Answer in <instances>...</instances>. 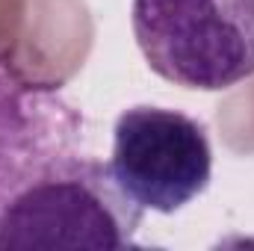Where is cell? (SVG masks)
<instances>
[{"label": "cell", "instance_id": "obj_3", "mask_svg": "<svg viewBox=\"0 0 254 251\" xmlns=\"http://www.w3.org/2000/svg\"><path fill=\"white\" fill-rule=\"evenodd\" d=\"M110 172L142 210L178 213L210 187L213 148L207 127L178 110L130 107L113 127Z\"/></svg>", "mask_w": 254, "mask_h": 251}, {"label": "cell", "instance_id": "obj_4", "mask_svg": "<svg viewBox=\"0 0 254 251\" xmlns=\"http://www.w3.org/2000/svg\"><path fill=\"white\" fill-rule=\"evenodd\" d=\"M86 145V122L74 104L0 63V213L48 166Z\"/></svg>", "mask_w": 254, "mask_h": 251}, {"label": "cell", "instance_id": "obj_1", "mask_svg": "<svg viewBox=\"0 0 254 251\" xmlns=\"http://www.w3.org/2000/svg\"><path fill=\"white\" fill-rule=\"evenodd\" d=\"M142 207L116 184L110 163L71 154L48 166L0 213L6 249H130Z\"/></svg>", "mask_w": 254, "mask_h": 251}, {"label": "cell", "instance_id": "obj_2", "mask_svg": "<svg viewBox=\"0 0 254 251\" xmlns=\"http://www.w3.org/2000/svg\"><path fill=\"white\" fill-rule=\"evenodd\" d=\"M133 36L151 71L184 89L254 74V0H133Z\"/></svg>", "mask_w": 254, "mask_h": 251}]
</instances>
